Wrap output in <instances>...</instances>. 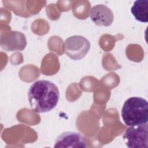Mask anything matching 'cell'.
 <instances>
[{
  "instance_id": "cell-1",
  "label": "cell",
  "mask_w": 148,
  "mask_h": 148,
  "mask_svg": "<svg viewBox=\"0 0 148 148\" xmlns=\"http://www.w3.org/2000/svg\"><path fill=\"white\" fill-rule=\"evenodd\" d=\"M28 97L32 110L39 113H46L57 106L60 99V91L53 82L39 80L29 87Z\"/></svg>"
},
{
  "instance_id": "cell-2",
  "label": "cell",
  "mask_w": 148,
  "mask_h": 148,
  "mask_svg": "<svg viewBox=\"0 0 148 148\" xmlns=\"http://www.w3.org/2000/svg\"><path fill=\"white\" fill-rule=\"evenodd\" d=\"M121 117L128 127H134L147 123L148 121V103L141 97H132L124 103Z\"/></svg>"
},
{
  "instance_id": "cell-6",
  "label": "cell",
  "mask_w": 148,
  "mask_h": 148,
  "mask_svg": "<svg viewBox=\"0 0 148 148\" xmlns=\"http://www.w3.org/2000/svg\"><path fill=\"white\" fill-rule=\"evenodd\" d=\"M26 45L25 36L21 32L12 31L1 38V48L8 51H22Z\"/></svg>"
},
{
  "instance_id": "cell-4",
  "label": "cell",
  "mask_w": 148,
  "mask_h": 148,
  "mask_svg": "<svg viewBox=\"0 0 148 148\" xmlns=\"http://www.w3.org/2000/svg\"><path fill=\"white\" fill-rule=\"evenodd\" d=\"M90 49V43L85 37L73 35L68 37L64 42V51L71 59L79 60L85 57Z\"/></svg>"
},
{
  "instance_id": "cell-7",
  "label": "cell",
  "mask_w": 148,
  "mask_h": 148,
  "mask_svg": "<svg viewBox=\"0 0 148 148\" xmlns=\"http://www.w3.org/2000/svg\"><path fill=\"white\" fill-rule=\"evenodd\" d=\"M90 16L92 21L98 26H110L114 20L113 12L103 4L96 5L92 7Z\"/></svg>"
},
{
  "instance_id": "cell-8",
  "label": "cell",
  "mask_w": 148,
  "mask_h": 148,
  "mask_svg": "<svg viewBox=\"0 0 148 148\" xmlns=\"http://www.w3.org/2000/svg\"><path fill=\"white\" fill-rule=\"evenodd\" d=\"M131 12L135 20L141 23L148 22V0H136L134 2Z\"/></svg>"
},
{
  "instance_id": "cell-5",
  "label": "cell",
  "mask_w": 148,
  "mask_h": 148,
  "mask_svg": "<svg viewBox=\"0 0 148 148\" xmlns=\"http://www.w3.org/2000/svg\"><path fill=\"white\" fill-rule=\"evenodd\" d=\"M86 140L80 132L67 131L60 134L56 139L54 147L58 148H85Z\"/></svg>"
},
{
  "instance_id": "cell-3",
  "label": "cell",
  "mask_w": 148,
  "mask_h": 148,
  "mask_svg": "<svg viewBox=\"0 0 148 148\" xmlns=\"http://www.w3.org/2000/svg\"><path fill=\"white\" fill-rule=\"evenodd\" d=\"M123 140L130 148L148 147V124L129 127L123 135Z\"/></svg>"
}]
</instances>
